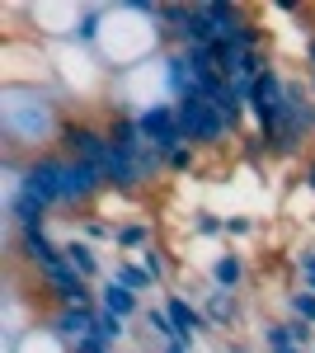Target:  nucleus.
Returning a JSON list of instances; mask_svg holds the SVG:
<instances>
[{"label":"nucleus","mask_w":315,"mask_h":353,"mask_svg":"<svg viewBox=\"0 0 315 353\" xmlns=\"http://www.w3.org/2000/svg\"><path fill=\"white\" fill-rule=\"evenodd\" d=\"M66 94L61 90H38V85H5V104H0V128H5V146L10 161H19V151L43 156L38 146H48L61 137L66 113L57 109Z\"/></svg>","instance_id":"1"},{"label":"nucleus","mask_w":315,"mask_h":353,"mask_svg":"<svg viewBox=\"0 0 315 353\" xmlns=\"http://www.w3.org/2000/svg\"><path fill=\"white\" fill-rule=\"evenodd\" d=\"M179 109V132H184L188 146H221L226 137H236V128L226 123V113L216 109L212 99H174Z\"/></svg>","instance_id":"2"},{"label":"nucleus","mask_w":315,"mask_h":353,"mask_svg":"<svg viewBox=\"0 0 315 353\" xmlns=\"http://www.w3.org/2000/svg\"><path fill=\"white\" fill-rule=\"evenodd\" d=\"M43 278V288L57 297V306H80V311H94L99 306V288L90 283V278H80L71 264H66V254H61V264H52L48 273H38Z\"/></svg>","instance_id":"3"},{"label":"nucleus","mask_w":315,"mask_h":353,"mask_svg":"<svg viewBox=\"0 0 315 353\" xmlns=\"http://www.w3.org/2000/svg\"><path fill=\"white\" fill-rule=\"evenodd\" d=\"M165 311H170V321H174V330H179V339L184 344H193L198 349V334H207V316H203V301H188L184 292H170L165 297Z\"/></svg>","instance_id":"4"},{"label":"nucleus","mask_w":315,"mask_h":353,"mask_svg":"<svg viewBox=\"0 0 315 353\" xmlns=\"http://www.w3.org/2000/svg\"><path fill=\"white\" fill-rule=\"evenodd\" d=\"M14 245H19V259L33 273H48L52 264H61V241L52 231H24V236H14Z\"/></svg>","instance_id":"5"},{"label":"nucleus","mask_w":315,"mask_h":353,"mask_svg":"<svg viewBox=\"0 0 315 353\" xmlns=\"http://www.w3.org/2000/svg\"><path fill=\"white\" fill-rule=\"evenodd\" d=\"M263 349L268 353H283V349H311L315 344V325H306V321H268V325L259 330Z\"/></svg>","instance_id":"6"},{"label":"nucleus","mask_w":315,"mask_h":353,"mask_svg":"<svg viewBox=\"0 0 315 353\" xmlns=\"http://www.w3.org/2000/svg\"><path fill=\"white\" fill-rule=\"evenodd\" d=\"M94 316H99V306L94 311H80V306H57L52 316H48V325L76 349V344H85V339H94Z\"/></svg>","instance_id":"7"},{"label":"nucleus","mask_w":315,"mask_h":353,"mask_svg":"<svg viewBox=\"0 0 315 353\" xmlns=\"http://www.w3.org/2000/svg\"><path fill=\"white\" fill-rule=\"evenodd\" d=\"M245 273H250V269H245V254L226 245V250H216V254H212L207 283H212V288H221V292H240V288H245Z\"/></svg>","instance_id":"8"},{"label":"nucleus","mask_w":315,"mask_h":353,"mask_svg":"<svg viewBox=\"0 0 315 353\" xmlns=\"http://www.w3.org/2000/svg\"><path fill=\"white\" fill-rule=\"evenodd\" d=\"M203 316H207L212 330H236L240 325V297L207 283V288H203Z\"/></svg>","instance_id":"9"},{"label":"nucleus","mask_w":315,"mask_h":353,"mask_svg":"<svg viewBox=\"0 0 315 353\" xmlns=\"http://www.w3.org/2000/svg\"><path fill=\"white\" fill-rule=\"evenodd\" d=\"M61 254H66V264H71L80 278H90V283H104L108 278L104 264H99V250L85 241V236H66V241H61Z\"/></svg>","instance_id":"10"},{"label":"nucleus","mask_w":315,"mask_h":353,"mask_svg":"<svg viewBox=\"0 0 315 353\" xmlns=\"http://www.w3.org/2000/svg\"><path fill=\"white\" fill-rule=\"evenodd\" d=\"M99 306H104V311H113V316H123V321H132V316H141V311H146V306H141V297H136L132 288H123L113 273L99 283Z\"/></svg>","instance_id":"11"},{"label":"nucleus","mask_w":315,"mask_h":353,"mask_svg":"<svg viewBox=\"0 0 315 353\" xmlns=\"http://www.w3.org/2000/svg\"><path fill=\"white\" fill-rule=\"evenodd\" d=\"M113 245L118 250H128V254H141V250H151L156 245V226H151V217H128L113 226Z\"/></svg>","instance_id":"12"},{"label":"nucleus","mask_w":315,"mask_h":353,"mask_svg":"<svg viewBox=\"0 0 315 353\" xmlns=\"http://www.w3.org/2000/svg\"><path fill=\"white\" fill-rule=\"evenodd\" d=\"M113 278H118V283H123V288H132V292H136V297H141V292H151V288H156V278H151V273L141 269V259H136V264H132V259H118V264H113Z\"/></svg>","instance_id":"13"},{"label":"nucleus","mask_w":315,"mask_h":353,"mask_svg":"<svg viewBox=\"0 0 315 353\" xmlns=\"http://www.w3.org/2000/svg\"><path fill=\"white\" fill-rule=\"evenodd\" d=\"M94 339H99V344H108V349H118V344L128 339V321L99 306V316H94Z\"/></svg>","instance_id":"14"},{"label":"nucleus","mask_w":315,"mask_h":353,"mask_svg":"<svg viewBox=\"0 0 315 353\" xmlns=\"http://www.w3.org/2000/svg\"><path fill=\"white\" fill-rule=\"evenodd\" d=\"M136 259H141V269L156 278V288H165V283H170V269H174V264H170V250H165L160 241L151 245V250H141Z\"/></svg>","instance_id":"15"},{"label":"nucleus","mask_w":315,"mask_h":353,"mask_svg":"<svg viewBox=\"0 0 315 353\" xmlns=\"http://www.w3.org/2000/svg\"><path fill=\"white\" fill-rule=\"evenodd\" d=\"M141 321H146V330L156 334L160 344H174V339H179V330H174V321H170V311H165V306H146V311H141Z\"/></svg>","instance_id":"16"},{"label":"nucleus","mask_w":315,"mask_h":353,"mask_svg":"<svg viewBox=\"0 0 315 353\" xmlns=\"http://www.w3.org/2000/svg\"><path fill=\"white\" fill-rule=\"evenodd\" d=\"M188 226H193V236L226 241V217H216V212H193V217H188Z\"/></svg>","instance_id":"17"},{"label":"nucleus","mask_w":315,"mask_h":353,"mask_svg":"<svg viewBox=\"0 0 315 353\" xmlns=\"http://www.w3.org/2000/svg\"><path fill=\"white\" fill-rule=\"evenodd\" d=\"M113 226L118 221H104V217H80V236L90 245H113Z\"/></svg>","instance_id":"18"},{"label":"nucleus","mask_w":315,"mask_h":353,"mask_svg":"<svg viewBox=\"0 0 315 353\" xmlns=\"http://www.w3.org/2000/svg\"><path fill=\"white\" fill-rule=\"evenodd\" d=\"M287 311H292V321H306V325H315V292H306V288L287 292Z\"/></svg>","instance_id":"19"},{"label":"nucleus","mask_w":315,"mask_h":353,"mask_svg":"<svg viewBox=\"0 0 315 353\" xmlns=\"http://www.w3.org/2000/svg\"><path fill=\"white\" fill-rule=\"evenodd\" d=\"M254 231H259V221L245 217V212H231V217H226V241H250Z\"/></svg>","instance_id":"20"},{"label":"nucleus","mask_w":315,"mask_h":353,"mask_svg":"<svg viewBox=\"0 0 315 353\" xmlns=\"http://www.w3.org/2000/svg\"><path fill=\"white\" fill-rule=\"evenodd\" d=\"M193 170H198V146H184L165 161V174H193Z\"/></svg>","instance_id":"21"},{"label":"nucleus","mask_w":315,"mask_h":353,"mask_svg":"<svg viewBox=\"0 0 315 353\" xmlns=\"http://www.w3.org/2000/svg\"><path fill=\"white\" fill-rule=\"evenodd\" d=\"M296 184H301L306 193H315V151L306 156V161H301V179H296Z\"/></svg>","instance_id":"22"},{"label":"nucleus","mask_w":315,"mask_h":353,"mask_svg":"<svg viewBox=\"0 0 315 353\" xmlns=\"http://www.w3.org/2000/svg\"><path fill=\"white\" fill-rule=\"evenodd\" d=\"M296 269H301V278H315V250H301L296 254Z\"/></svg>","instance_id":"23"},{"label":"nucleus","mask_w":315,"mask_h":353,"mask_svg":"<svg viewBox=\"0 0 315 353\" xmlns=\"http://www.w3.org/2000/svg\"><path fill=\"white\" fill-rule=\"evenodd\" d=\"M160 353H193V344H184V339H174V344H165Z\"/></svg>","instance_id":"24"},{"label":"nucleus","mask_w":315,"mask_h":353,"mask_svg":"<svg viewBox=\"0 0 315 353\" xmlns=\"http://www.w3.org/2000/svg\"><path fill=\"white\" fill-rule=\"evenodd\" d=\"M283 353H311V349H283Z\"/></svg>","instance_id":"25"}]
</instances>
